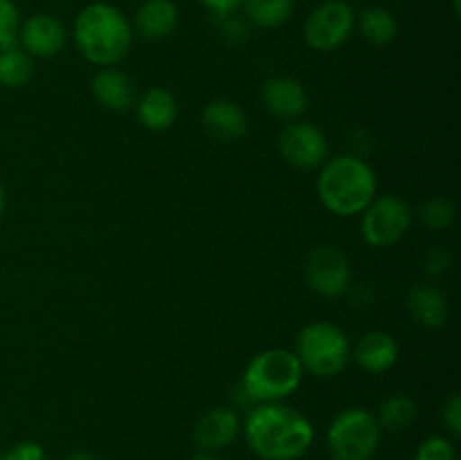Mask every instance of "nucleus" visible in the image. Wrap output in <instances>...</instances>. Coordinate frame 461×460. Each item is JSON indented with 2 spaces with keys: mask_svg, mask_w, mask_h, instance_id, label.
I'll use <instances>...</instances> for the list:
<instances>
[{
  "mask_svg": "<svg viewBox=\"0 0 461 460\" xmlns=\"http://www.w3.org/2000/svg\"><path fill=\"white\" fill-rule=\"evenodd\" d=\"M354 359L365 373L383 374L392 370L399 361V345L387 332H367L358 338L354 347Z\"/></svg>",
  "mask_w": 461,
  "mask_h": 460,
  "instance_id": "obj_16",
  "label": "nucleus"
},
{
  "mask_svg": "<svg viewBox=\"0 0 461 460\" xmlns=\"http://www.w3.org/2000/svg\"><path fill=\"white\" fill-rule=\"evenodd\" d=\"M66 460H97L90 451H72V454L66 455Z\"/></svg>",
  "mask_w": 461,
  "mask_h": 460,
  "instance_id": "obj_31",
  "label": "nucleus"
},
{
  "mask_svg": "<svg viewBox=\"0 0 461 460\" xmlns=\"http://www.w3.org/2000/svg\"><path fill=\"white\" fill-rule=\"evenodd\" d=\"M450 264H453V260H450V253L444 251V248H432V251L426 253V257H423V271H426L430 278H441L444 273H448Z\"/></svg>",
  "mask_w": 461,
  "mask_h": 460,
  "instance_id": "obj_27",
  "label": "nucleus"
},
{
  "mask_svg": "<svg viewBox=\"0 0 461 460\" xmlns=\"http://www.w3.org/2000/svg\"><path fill=\"white\" fill-rule=\"evenodd\" d=\"M198 3L210 9V12H214L216 16H230V14L241 7L243 0H198Z\"/></svg>",
  "mask_w": 461,
  "mask_h": 460,
  "instance_id": "obj_30",
  "label": "nucleus"
},
{
  "mask_svg": "<svg viewBox=\"0 0 461 460\" xmlns=\"http://www.w3.org/2000/svg\"><path fill=\"white\" fill-rule=\"evenodd\" d=\"M306 284L324 298H338L351 287V264L338 246L313 248L304 260Z\"/></svg>",
  "mask_w": 461,
  "mask_h": 460,
  "instance_id": "obj_10",
  "label": "nucleus"
},
{
  "mask_svg": "<svg viewBox=\"0 0 461 460\" xmlns=\"http://www.w3.org/2000/svg\"><path fill=\"white\" fill-rule=\"evenodd\" d=\"M90 90L97 104L108 111H129L135 104V86L124 70L115 66L99 68L90 81Z\"/></svg>",
  "mask_w": 461,
  "mask_h": 460,
  "instance_id": "obj_15",
  "label": "nucleus"
},
{
  "mask_svg": "<svg viewBox=\"0 0 461 460\" xmlns=\"http://www.w3.org/2000/svg\"><path fill=\"white\" fill-rule=\"evenodd\" d=\"M356 25H358L363 39L376 48L390 45L399 34V23H396L394 14L387 12L385 7H367L356 18Z\"/></svg>",
  "mask_w": 461,
  "mask_h": 460,
  "instance_id": "obj_20",
  "label": "nucleus"
},
{
  "mask_svg": "<svg viewBox=\"0 0 461 460\" xmlns=\"http://www.w3.org/2000/svg\"><path fill=\"white\" fill-rule=\"evenodd\" d=\"M414 460H455V446L448 437L430 436L419 445Z\"/></svg>",
  "mask_w": 461,
  "mask_h": 460,
  "instance_id": "obj_26",
  "label": "nucleus"
},
{
  "mask_svg": "<svg viewBox=\"0 0 461 460\" xmlns=\"http://www.w3.org/2000/svg\"><path fill=\"white\" fill-rule=\"evenodd\" d=\"M412 210L394 194L376 197L360 212V235L372 248H392L410 233Z\"/></svg>",
  "mask_w": 461,
  "mask_h": 460,
  "instance_id": "obj_7",
  "label": "nucleus"
},
{
  "mask_svg": "<svg viewBox=\"0 0 461 460\" xmlns=\"http://www.w3.org/2000/svg\"><path fill=\"white\" fill-rule=\"evenodd\" d=\"M261 102L270 115L279 120H300L309 108V93L304 84L293 77H273L261 88Z\"/></svg>",
  "mask_w": 461,
  "mask_h": 460,
  "instance_id": "obj_12",
  "label": "nucleus"
},
{
  "mask_svg": "<svg viewBox=\"0 0 461 460\" xmlns=\"http://www.w3.org/2000/svg\"><path fill=\"white\" fill-rule=\"evenodd\" d=\"M178 117V102L174 93L167 88L153 86L140 97L138 102V120L149 131H167Z\"/></svg>",
  "mask_w": 461,
  "mask_h": 460,
  "instance_id": "obj_19",
  "label": "nucleus"
},
{
  "mask_svg": "<svg viewBox=\"0 0 461 460\" xmlns=\"http://www.w3.org/2000/svg\"><path fill=\"white\" fill-rule=\"evenodd\" d=\"M189 460H223V458H219V455L210 454V451H203V454L192 455V458H189Z\"/></svg>",
  "mask_w": 461,
  "mask_h": 460,
  "instance_id": "obj_32",
  "label": "nucleus"
},
{
  "mask_svg": "<svg viewBox=\"0 0 461 460\" xmlns=\"http://www.w3.org/2000/svg\"><path fill=\"white\" fill-rule=\"evenodd\" d=\"M293 352L304 373L320 379H331L338 377L349 363L351 343L338 325L318 320L300 329Z\"/></svg>",
  "mask_w": 461,
  "mask_h": 460,
  "instance_id": "obj_5",
  "label": "nucleus"
},
{
  "mask_svg": "<svg viewBox=\"0 0 461 460\" xmlns=\"http://www.w3.org/2000/svg\"><path fill=\"white\" fill-rule=\"evenodd\" d=\"M315 188L320 203L336 216L360 215L378 197L376 171L356 153L327 158L320 167Z\"/></svg>",
  "mask_w": 461,
  "mask_h": 460,
  "instance_id": "obj_3",
  "label": "nucleus"
},
{
  "mask_svg": "<svg viewBox=\"0 0 461 460\" xmlns=\"http://www.w3.org/2000/svg\"><path fill=\"white\" fill-rule=\"evenodd\" d=\"M21 14L14 0H0V50L12 48L18 41Z\"/></svg>",
  "mask_w": 461,
  "mask_h": 460,
  "instance_id": "obj_25",
  "label": "nucleus"
},
{
  "mask_svg": "<svg viewBox=\"0 0 461 460\" xmlns=\"http://www.w3.org/2000/svg\"><path fill=\"white\" fill-rule=\"evenodd\" d=\"M241 431L239 415L228 406L205 410L194 427V440L203 451H221L232 445Z\"/></svg>",
  "mask_w": 461,
  "mask_h": 460,
  "instance_id": "obj_13",
  "label": "nucleus"
},
{
  "mask_svg": "<svg viewBox=\"0 0 461 460\" xmlns=\"http://www.w3.org/2000/svg\"><path fill=\"white\" fill-rule=\"evenodd\" d=\"M241 7L252 25L275 30L291 21L295 14V0H243Z\"/></svg>",
  "mask_w": 461,
  "mask_h": 460,
  "instance_id": "obj_21",
  "label": "nucleus"
},
{
  "mask_svg": "<svg viewBox=\"0 0 461 460\" xmlns=\"http://www.w3.org/2000/svg\"><path fill=\"white\" fill-rule=\"evenodd\" d=\"M0 460H48V454L39 442H18L5 451Z\"/></svg>",
  "mask_w": 461,
  "mask_h": 460,
  "instance_id": "obj_28",
  "label": "nucleus"
},
{
  "mask_svg": "<svg viewBox=\"0 0 461 460\" xmlns=\"http://www.w3.org/2000/svg\"><path fill=\"white\" fill-rule=\"evenodd\" d=\"M246 442L261 460H297L313 445V424L282 401L257 404L246 418Z\"/></svg>",
  "mask_w": 461,
  "mask_h": 460,
  "instance_id": "obj_1",
  "label": "nucleus"
},
{
  "mask_svg": "<svg viewBox=\"0 0 461 460\" xmlns=\"http://www.w3.org/2000/svg\"><path fill=\"white\" fill-rule=\"evenodd\" d=\"M381 442L376 415L363 406H349L333 415L327 428L331 460H372Z\"/></svg>",
  "mask_w": 461,
  "mask_h": 460,
  "instance_id": "obj_6",
  "label": "nucleus"
},
{
  "mask_svg": "<svg viewBox=\"0 0 461 460\" xmlns=\"http://www.w3.org/2000/svg\"><path fill=\"white\" fill-rule=\"evenodd\" d=\"M201 124L210 138L219 143H232L246 135L248 115L232 99H212L201 113Z\"/></svg>",
  "mask_w": 461,
  "mask_h": 460,
  "instance_id": "obj_14",
  "label": "nucleus"
},
{
  "mask_svg": "<svg viewBox=\"0 0 461 460\" xmlns=\"http://www.w3.org/2000/svg\"><path fill=\"white\" fill-rule=\"evenodd\" d=\"M417 415H419L417 401H414L410 395L399 392V395H392L383 401L381 409H378L376 422L381 428L399 433L412 427Z\"/></svg>",
  "mask_w": 461,
  "mask_h": 460,
  "instance_id": "obj_22",
  "label": "nucleus"
},
{
  "mask_svg": "<svg viewBox=\"0 0 461 460\" xmlns=\"http://www.w3.org/2000/svg\"><path fill=\"white\" fill-rule=\"evenodd\" d=\"M419 221L430 230H446L453 225L455 216H457V207L450 198L446 197H432L423 201L417 210Z\"/></svg>",
  "mask_w": 461,
  "mask_h": 460,
  "instance_id": "obj_24",
  "label": "nucleus"
},
{
  "mask_svg": "<svg viewBox=\"0 0 461 460\" xmlns=\"http://www.w3.org/2000/svg\"><path fill=\"white\" fill-rule=\"evenodd\" d=\"M178 7L174 0H144L138 7L133 25L140 36L149 41H162L178 27Z\"/></svg>",
  "mask_w": 461,
  "mask_h": 460,
  "instance_id": "obj_17",
  "label": "nucleus"
},
{
  "mask_svg": "<svg viewBox=\"0 0 461 460\" xmlns=\"http://www.w3.org/2000/svg\"><path fill=\"white\" fill-rule=\"evenodd\" d=\"M3 212H5V189L3 185H0V216H3Z\"/></svg>",
  "mask_w": 461,
  "mask_h": 460,
  "instance_id": "obj_33",
  "label": "nucleus"
},
{
  "mask_svg": "<svg viewBox=\"0 0 461 460\" xmlns=\"http://www.w3.org/2000/svg\"><path fill=\"white\" fill-rule=\"evenodd\" d=\"M77 50L99 68L117 66L133 45V25L111 3H90L77 14L72 25Z\"/></svg>",
  "mask_w": 461,
  "mask_h": 460,
  "instance_id": "obj_2",
  "label": "nucleus"
},
{
  "mask_svg": "<svg viewBox=\"0 0 461 460\" xmlns=\"http://www.w3.org/2000/svg\"><path fill=\"white\" fill-rule=\"evenodd\" d=\"M408 311L423 327H444L448 320V298L435 284H414L408 293Z\"/></svg>",
  "mask_w": 461,
  "mask_h": 460,
  "instance_id": "obj_18",
  "label": "nucleus"
},
{
  "mask_svg": "<svg viewBox=\"0 0 461 460\" xmlns=\"http://www.w3.org/2000/svg\"><path fill=\"white\" fill-rule=\"evenodd\" d=\"M277 149L288 165L297 170H318L329 158L327 135L311 122L293 120L279 131Z\"/></svg>",
  "mask_w": 461,
  "mask_h": 460,
  "instance_id": "obj_9",
  "label": "nucleus"
},
{
  "mask_svg": "<svg viewBox=\"0 0 461 460\" xmlns=\"http://www.w3.org/2000/svg\"><path fill=\"white\" fill-rule=\"evenodd\" d=\"M444 424L455 437H457L461 433V397L457 395V392H455V395H450V400L446 401Z\"/></svg>",
  "mask_w": 461,
  "mask_h": 460,
  "instance_id": "obj_29",
  "label": "nucleus"
},
{
  "mask_svg": "<svg viewBox=\"0 0 461 460\" xmlns=\"http://www.w3.org/2000/svg\"><path fill=\"white\" fill-rule=\"evenodd\" d=\"M302 379H304V370L295 352L270 347L252 356L243 373L241 388L252 401L268 404V401H282L291 397L300 388Z\"/></svg>",
  "mask_w": 461,
  "mask_h": 460,
  "instance_id": "obj_4",
  "label": "nucleus"
},
{
  "mask_svg": "<svg viewBox=\"0 0 461 460\" xmlns=\"http://www.w3.org/2000/svg\"><path fill=\"white\" fill-rule=\"evenodd\" d=\"M66 27H63V23L57 16H50V14H34V16L25 18L21 27H18L16 43L32 59L54 57V54H59L66 48Z\"/></svg>",
  "mask_w": 461,
  "mask_h": 460,
  "instance_id": "obj_11",
  "label": "nucleus"
},
{
  "mask_svg": "<svg viewBox=\"0 0 461 460\" xmlns=\"http://www.w3.org/2000/svg\"><path fill=\"white\" fill-rule=\"evenodd\" d=\"M356 27V14L345 0H327L309 14L304 23V41L311 50L331 52L351 36Z\"/></svg>",
  "mask_w": 461,
  "mask_h": 460,
  "instance_id": "obj_8",
  "label": "nucleus"
},
{
  "mask_svg": "<svg viewBox=\"0 0 461 460\" xmlns=\"http://www.w3.org/2000/svg\"><path fill=\"white\" fill-rule=\"evenodd\" d=\"M34 61L21 45L0 50V86L5 88H21L32 79Z\"/></svg>",
  "mask_w": 461,
  "mask_h": 460,
  "instance_id": "obj_23",
  "label": "nucleus"
}]
</instances>
